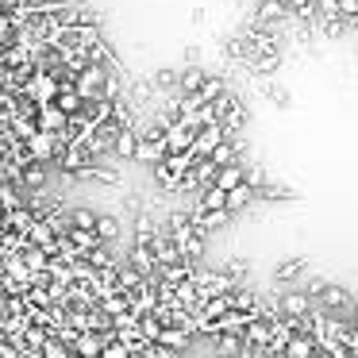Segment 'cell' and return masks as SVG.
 Masks as SVG:
<instances>
[{
  "label": "cell",
  "mask_w": 358,
  "mask_h": 358,
  "mask_svg": "<svg viewBox=\"0 0 358 358\" xmlns=\"http://www.w3.org/2000/svg\"><path fill=\"white\" fill-rule=\"evenodd\" d=\"M70 147V143L62 139L58 131H47V127H39V131L27 139V158L31 162H47V166H55L58 158H62V150Z\"/></svg>",
  "instance_id": "obj_1"
},
{
  "label": "cell",
  "mask_w": 358,
  "mask_h": 358,
  "mask_svg": "<svg viewBox=\"0 0 358 358\" xmlns=\"http://www.w3.org/2000/svg\"><path fill=\"white\" fill-rule=\"evenodd\" d=\"M235 285H239V281H235L231 270H196V289H201V301H208V296H224V293H231Z\"/></svg>",
  "instance_id": "obj_2"
},
{
  "label": "cell",
  "mask_w": 358,
  "mask_h": 358,
  "mask_svg": "<svg viewBox=\"0 0 358 358\" xmlns=\"http://www.w3.org/2000/svg\"><path fill=\"white\" fill-rule=\"evenodd\" d=\"M224 139H231V131H227V124H224V120H212L208 127H201V131H196L193 155H196V158H208V155H212V150H216Z\"/></svg>",
  "instance_id": "obj_3"
},
{
  "label": "cell",
  "mask_w": 358,
  "mask_h": 358,
  "mask_svg": "<svg viewBox=\"0 0 358 358\" xmlns=\"http://www.w3.org/2000/svg\"><path fill=\"white\" fill-rule=\"evenodd\" d=\"M147 281L150 278L135 262H120V270H116V293H135V289H143Z\"/></svg>",
  "instance_id": "obj_4"
},
{
  "label": "cell",
  "mask_w": 358,
  "mask_h": 358,
  "mask_svg": "<svg viewBox=\"0 0 358 358\" xmlns=\"http://www.w3.org/2000/svg\"><path fill=\"white\" fill-rule=\"evenodd\" d=\"M66 239H70L73 247L81 250V255H89V250H96V247H101V243H104L96 227H78V224H73L70 231H66Z\"/></svg>",
  "instance_id": "obj_5"
},
{
  "label": "cell",
  "mask_w": 358,
  "mask_h": 358,
  "mask_svg": "<svg viewBox=\"0 0 358 358\" xmlns=\"http://www.w3.org/2000/svg\"><path fill=\"white\" fill-rule=\"evenodd\" d=\"M316 347H320V339L312 331H296L293 339H289V347H285V358H312Z\"/></svg>",
  "instance_id": "obj_6"
},
{
  "label": "cell",
  "mask_w": 358,
  "mask_h": 358,
  "mask_svg": "<svg viewBox=\"0 0 358 358\" xmlns=\"http://www.w3.org/2000/svg\"><path fill=\"white\" fill-rule=\"evenodd\" d=\"M320 301H324L327 308L343 312V316H347L350 308H358V301H355V296H350V293H347V289H343V285H327V289H324V296H320Z\"/></svg>",
  "instance_id": "obj_7"
},
{
  "label": "cell",
  "mask_w": 358,
  "mask_h": 358,
  "mask_svg": "<svg viewBox=\"0 0 358 358\" xmlns=\"http://www.w3.org/2000/svg\"><path fill=\"white\" fill-rule=\"evenodd\" d=\"M139 139H143V131L139 127H120V135H116V150L112 155H120V158H135V150H139Z\"/></svg>",
  "instance_id": "obj_8"
},
{
  "label": "cell",
  "mask_w": 358,
  "mask_h": 358,
  "mask_svg": "<svg viewBox=\"0 0 358 358\" xmlns=\"http://www.w3.org/2000/svg\"><path fill=\"white\" fill-rule=\"evenodd\" d=\"M247 343H250V347H270V343H273V320L258 316L255 324L247 327Z\"/></svg>",
  "instance_id": "obj_9"
},
{
  "label": "cell",
  "mask_w": 358,
  "mask_h": 358,
  "mask_svg": "<svg viewBox=\"0 0 358 358\" xmlns=\"http://www.w3.org/2000/svg\"><path fill=\"white\" fill-rule=\"evenodd\" d=\"M189 335H193V331H185L181 324H166L162 335H158V343H162V347H170V350H185L189 347Z\"/></svg>",
  "instance_id": "obj_10"
},
{
  "label": "cell",
  "mask_w": 358,
  "mask_h": 358,
  "mask_svg": "<svg viewBox=\"0 0 358 358\" xmlns=\"http://www.w3.org/2000/svg\"><path fill=\"white\" fill-rule=\"evenodd\" d=\"M255 201H258V189L250 185V181H243V185L231 189V196H227V208H231V212H243L247 204H255Z\"/></svg>",
  "instance_id": "obj_11"
},
{
  "label": "cell",
  "mask_w": 358,
  "mask_h": 358,
  "mask_svg": "<svg viewBox=\"0 0 358 358\" xmlns=\"http://www.w3.org/2000/svg\"><path fill=\"white\" fill-rule=\"evenodd\" d=\"M227 196H231V189H224V185L216 181V185L201 189V208H204V212H212V208H227Z\"/></svg>",
  "instance_id": "obj_12"
},
{
  "label": "cell",
  "mask_w": 358,
  "mask_h": 358,
  "mask_svg": "<svg viewBox=\"0 0 358 358\" xmlns=\"http://www.w3.org/2000/svg\"><path fill=\"white\" fill-rule=\"evenodd\" d=\"M285 16H293L289 0H262V8H258V24H270V20H285Z\"/></svg>",
  "instance_id": "obj_13"
},
{
  "label": "cell",
  "mask_w": 358,
  "mask_h": 358,
  "mask_svg": "<svg viewBox=\"0 0 358 358\" xmlns=\"http://www.w3.org/2000/svg\"><path fill=\"white\" fill-rule=\"evenodd\" d=\"M281 312H285V316H308L312 301L304 293H289V296H281Z\"/></svg>",
  "instance_id": "obj_14"
},
{
  "label": "cell",
  "mask_w": 358,
  "mask_h": 358,
  "mask_svg": "<svg viewBox=\"0 0 358 358\" xmlns=\"http://www.w3.org/2000/svg\"><path fill=\"white\" fill-rule=\"evenodd\" d=\"M47 185V162H27L24 166V189H43Z\"/></svg>",
  "instance_id": "obj_15"
},
{
  "label": "cell",
  "mask_w": 358,
  "mask_h": 358,
  "mask_svg": "<svg viewBox=\"0 0 358 358\" xmlns=\"http://www.w3.org/2000/svg\"><path fill=\"white\" fill-rule=\"evenodd\" d=\"M220 185H224V189H235V185H243V181H247V170H243V166L239 162H227L224 166V170H220Z\"/></svg>",
  "instance_id": "obj_16"
},
{
  "label": "cell",
  "mask_w": 358,
  "mask_h": 358,
  "mask_svg": "<svg viewBox=\"0 0 358 358\" xmlns=\"http://www.w3.org/2000/svg\"><path fill=\"white\" fill-rule=\"evenodd\" d=\"M96 231H101L104 243L120 239V220H116V216H101V220H96Z\"/></svg>",
  "instance_id": "obj_17"
},
{
  "label": "cell",
  "mask_w": 358,
  "mask_h": 358,
  "mask_svg": "<svg viewBox=\"0 0 358 358\" xmlns=\"http://www.w3.org/2000/svg\"><path fill=\"white\" fill-rule=\"evenodd\" d=\"M204 81H208V78H204V70H189V73H185V78H181V85H178V93H196V89H201V85H204Z\"/></svg>",
  "instance_id": "obj_18"
},
{
  "label": "cell",
  "mask_w": 358,
  "mask_h": 358,
  "mask_svg": "<svg viewBox=\"0 0 358 358\" xmlns=\"http://www.w3.org/2000/svg\"><path fill=\"white\" fill-rule=\"evenodd\" d=\"M196 93H201V101H204V104H212L220 93H224V81H220V78H208L201 89H196Z\"/></svg>",
  "instance_id": "obj_19"
},
{
  "label": "cell",
  "mask_w": 358,
  "mask_h": 358,
  "mask_svg": "<svg viewBox=\"0 0 358 358\" xmlns=\"http://www.w3.org/2000/svg\"><path fill=\"white\" fill-rule=\"evenodd\" d=\"M155 220L150 216H139V227H135V243H155Z\"/></svg>",
  "instance_id": "obj_20"
},
{
  "label": "cell",
  "mask_w": 358,
  "mask_h": 358,
  "mask_svg": "<svg viewBox=\"0 0 358 358\" xmlns=\"http://www.w3.org/2000/svg\"><path fill=\"white\" fill-rule=\"evenodd\" d=\"M208 158H216V162L220 166H227V162H235V147H231V139H224V143H220V147L216 150H212V155Z\"/></svg>",
  "instance_id": "obj_21"
},
{
  "label": "cell",
  "mask_w": 358,
  "mask_h": 358,
  "mask_svg": "<svg viewBox=\"0 0 358 358\" xmlns=\"http://www.w3.org/2000/svg\"><path fill=\"white\" fill-rule=\"evenodd\" d=\"M70 216H73V224L78 227H96V212H89V208H70Z\"/></svg>",
  "instance_id": "obj_22"
},
{
  "label": "cell",
  "mask_w": 358,
  "mask_h": 358,
  "mask_svg": "<svg viewBox=\"0 0 358 358\" xmlns=\"http://www.w3.org/2000/svg\"><path fill=\"white\" fill-rule=\"evenodd\" d=\"M258 196H262V201H285V189H278V185H262V189H258Z\"/></svg>",
  "instance_id": "obj_23"
},
{
  "label": "cell",
  "mask_w": 358,
  "mask_h": 358,
  "mask_svg": "<svg viewBox=\"0 0 358 358\" xmlns=\"http://www.w3.org/2000/svg\"><path fill=\"white\" fill-rule=\"evenodd\" d=\"M247 181H250L255 189H262V185H266V173L258 170V166H250V170H247Z\"/></svg>",
  "instance_id": "obj_24"
},
{
  "label": "cell",
  "mask_w": 358,
  "mask_h": 358,
  "mask_svg": "<svg viewBox=\"0 0 358 358\" xmlns=\"http://www.w3.org/2000/svg\"><path fill=\"white\" fill-rule=\"evenodd\" d=\"M339 12H343L347 20H355V16H358V0H339Z\"/></svg>",
  "instance_id": "obj_25"
},
{
  "label": "cell",
  "mask_w": 358,
  "mask_h": 358,
  "mask_svg": "<svg viewBox=\"0 0 358 358\" xmlns=\"http://www.w3.org/2000/svg\"><path fill=\"white\" fill-rule=\"evenodd\" d=\"M296 270H301V262H289V266H281V278H293Z\"/></svg>",
  "instance_id": "obj_26"
},
{
  "label": "cell",
  "mask_w": 358,
  "mask_h": 358,
  "mask_svg": "<svg viewBox=\"0 0 358 358\" xmlns=\"http://www.w3.org/2000/svg\"><path fill=\"white\" fill-rule=\"evenodd\" d=\"M312 358H339V355H335V350H327V347H316V355H312Z\"/></svg>",
  "instance_id": "obj_27"
},
{
  "label": "cell",
  "mask_w": 358,
  "mask_h": 358,
  "mask_svg": "<svg viewBox=\"0 0 358 358\" xmlns=\"http://www.w3.org/2000/svg\"><path fill=\"white\" fill-rule=\"evenodd\" d=\"M304 4H312V0H289V8H293V12H296V8H304Z\"/></svg>",
  "instance_id": "obj_28"
}]
</instances>
